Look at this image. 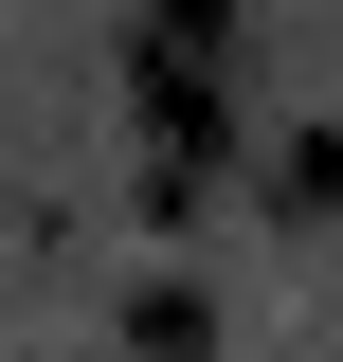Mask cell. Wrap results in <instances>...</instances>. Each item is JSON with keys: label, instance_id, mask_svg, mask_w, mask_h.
Masks as SVG:
<instances>
[{"label": "cell", "instance_id": "obj_1", "mask_svg": "<svg viewBox=\"0 0 343 362\" xmlns=\"http://www.w3.org/2000/svg\"><path fill=\"white\" fill-rule=\"evenodd\" d=\"M289 218H343V127H289V181H271Z\"/></svg>", "mask_w": 343, "mask_h": 362}]
</instances>
